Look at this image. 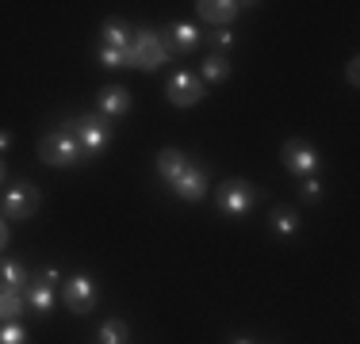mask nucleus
I'll list each match as a JSON object with an SVG mask.
<instances>
[{
	"instance_id": "nucleus-1",
	"label": "nucleus",
	"mask_w": 360,
	"mask_h": 344,
	"mask_svg": "<svg viewBox=\"0 0 360 344\" xmlns=\"http://www.w3.org/2000/svg\"><path fill=\"white\" fill-rule=\"evenodd\" d=\"M169 58H173V54H169L165 39H161L158 31H139L131 39V46H127L123 62L134 65V69H142V73H153V69H161Z\"/></svg>"
},
{
	"instance_id": "nucleus-2",
	"label": "nucleus",
	"mask_w": 360,
	"mask_h": 344,
	"mask_svg": "<svg viewBox=\"0 0 360 344\" xmlns=\"http://www.w3.org/2000/svg\"><path fill=\"white\" fill-rule=\"evenodd\" d=\"M39 157L46 161V165H81L84 161V150H81V142L70 134H46L39 142Z\"/></svg>"
},
{
	"instance_id": "nucleus-3",
	"label": "nucleus",
	"mask_w": 360,
	"mask_h": 344,
	"mask_svg": "<svg viewBox=\"0 0 360 344\" xmlns=\"http://www.w3.org/2000/svg\"><path fill=\"white\" fill-rule=\"evenodd\" d=\"M73 138L81 142V150H84V153H96V150H104V145H108L111 126H108V119H104V115H77Z\"/></svg>"
},
{
	"instance_id": "nucleus-4",
	"label": "nucleus",
	"mask_w": 360,
	"mask_h": 344,
	"mask_svg": "<svg viewBox=\"0 0 360 344\" xmlns=\"http://www.w3.org/2000/svg\"><path fill=\"white\" fill-rule=\"evenodd\" d=\"M253 203H257V187L245 184V180H226V184L219 187V206H222V214H230V218L245 214Z\"/></svg>"
},
{
	"instance_id": "nucleus-5",
	"label": "nucleus",
	"mask_w": 360,
	"mask_h": 344,
	"mask_svg": "<svg viewBox=\"0 0 360 344\" xmlns=\"http://www.w3.org/2000/svg\"><path fill=\"white\" fill-rule=\"evenodd\" d=\"M62 303L70 306L73 314H89V310L96 306V283H92L89 275H73L62 287Z\"/></svg>"
},
{
	"instance_id": "nucleus-6",
	"label": "nucleus",
	"mask_w": 360,
	"mask_h": 344,
	"mask_svg": "<svg viewBox=\"0 0 360 344\" xmlns=\"http://www.w3.org/2000/svg\"><path fill=\"white\" fill-rule=\"evenodd\" d=\"M39 211V187L35 184H15L4 192V218H31Z\"/></svg>"
},
{
	"instance_id": "nucleus-7",
	"label": "nucleus",
	"mask_w": 360,
	"mask_h": 344,
	"mask_svg": "<svg viewBox=\"0 0 360 344\" xmlns=\"http://www.w3.org/2000/svg\"><path fill=\"white\" fill-rule=\"evenodd\" d=\"M165 92H169V103H173V107H195V103L203 100V81L192 73H176V77H169Z\"/></svg>"
},
{
	"instance_id": "nucleus-8",
	"label": "nucleus",
	"mask_w": 360,
	"mask_h": 344,
	"mask_svg": "<svg viewBox=\"0 0 360 344\" xmlns=\"http://www.w3.org/2000/svg\"><path fill=\"white\" fill-rule=\"evenodd\" d=\"M54 283H58V272L54 268L31 275L27 298H31V310H35V314H50V310H54Z\"/></svg>"
},
{
	"instance_id": "nucleus-9",
	"label": "nucleus",
	"mask_w": 360,
	"mask_h": 344,
	"mask_svg": "<svg viewBox=\"0 0 360 344\" xmlns=\"http://www.w3.org/2000/svg\"><path fill=\"white\" fill-rule=\"evenodd\" d=\"M284 165H288V172H295V176L307 180L314 168H319V153H314L307 142L291 138V142H284Z\"/></svg>"
},
{
	"instance_id": "nucleus-10",
	"label": "nucleus",
	"mask_w": 360,
	"mask_h": 344,
	"mask_svg": "<svg viewBox=\"0 0 360 344\" xmlns=\"http://www.w3.org/2000/svg\"><path fill=\"white\" fill-rule=\"evenodd\" d=\"M173 192L180 195V199H188V203H200L203 195H207V172H203L200 165H188L173 180Z\"/></svg>"
},
{
	"instance_id": "nucleus-11",
	"label": "nucleus",
	"mask_w": 360,
	"mask_h": 344,
	"mask_svg": "<svg viewBox=\"0 0 360 344\" xmlns=\"http://www.w3.org/2000/svg\"><path fill=\"white\" fill-rule=\"evenodd\" d=\"M161 39H165L169 54H188V50L200 46V31H195L192 23H176V27H169Z\"/></svg>"
},
{
	"instance_id": "nucleus-12",
	"label": "nucleus",
	"mask_w": 360,
	"mask_h": 344,
	"mask_svg": "<svg viewBox=\"0 0 360 344\" xmlns=\"http://www.w3.org/2000/svg\"><path fill=\"white\" fill-rule=\"evenodd\" d=\"M100 115H127L131 111V92L119 88V84H108V88H100Z\"/></svg>"
},
{
	"instance_id": "nucleus-13",
	"label": "nucleus",
	"mask_w": 360,
	"mask_h": 344,
	"mask_svg": "<svg viewBox=\"0 0 360 344\" xmlns=\"http://www.w3.org/2000/svg\"><path fill=\"white\" fill-rule=\"evenodd\" d=\"M31 283V272L23 268L20 260H0V291H15V295H23Z\"/></svg>"
},
{
	"instance_id": "nucleus-14",
	"label": "nucleus",
	"mask_w": 360,
	"mask_h": 344,
	"mask_svg": "<svg viewBox=\"0 0 360 344\" xmlns=\"http://www.w3.org/2000/svg\"><path fill=\"white\" fill-rule=\"evenodd\" d=\"M195 8H200V15H203L207 23H230L245 4H234V0H200Z\"/></svg>"
},
{
	"instance_id": "nucleus-15",
	"label": "nucleus",
	"mask_w": 360,
	"mask_h": 344,
	"mask_svg": "<svg viewBox=\"0 0 360 344\" xmlns=\"http://www.w3.org/2000/svg\"><path fill=\"white\" fill-rule=\"evenodd\" d=\"M184 168H188V157H184L180 150H161V153H158V172L169 180V184H173V180H176Z\"/></svg>"
},
{
	"instance_id": "nucleus-16",
	"label": "nucleus",
	"mask_w": 360,
	"mask_h": 344,
	"mask_svg": "<svg viewBox=\"0 0 360 344\" xmlns=\"http://www.w3.org/2000/svg\"><path fill=\"white\" fill-rule=\"evenodd\" d=\"M100 39H104V46L127 50V46H131V27H127L123 20H108L104 31H100Z\"/></svg>"
},
{
	"instance_id": "nucleus-17",
	"label": "nucleus",
	"mask_w": 360,
	"mask_h": 344,
	"mask_svg": "<svg viewBox=\"0 0 360 344\" xmlns=\"http://www.w3.org/2000/svg\"><path fill=\"white\" fill-rule=\"evenodd\" d=\"M23 306H27L23 295H15V291H0V322H15V317L23 314Z\"/></svg>"
},
{
	"instance_id": "nucleus-18",
	"label": "nucleus",
	"mask_w": 360,
	"mask_h": 344,
	"mask_svg": "<svg viewBox=\"0 0 360 344\" xmlns=\"http://www.w3.org/2000/svg\"><path fill=\"white\" fill-rule=\"evenodd\" d=\"M272 230H276V234H295L299 230L295 206H276V211H272Z\"/></svg>"
},
{
	"instance_id": "nucleus-19",
	"label": "nucleus",
	"mask_w": 360,
	"mask_h": 344,
	"mask_svg": "<svg viewBox=\"0 0 360 344\" xmlns=\"http://www.w3.org/2000/svg\"><path fill=\"white\" fill-rule=\"evenodd\" d=\"M226 77H230V62L222 54H211L207 62H203V81L219 84V81H226Z\"/></svg>"
},
{
	"instance_id": "nucleus-20",
	"label": "nucleus",
	"mask_w": 360,
	"mask_h": 344,
	"mask_svg": "<svg viewBox=\"0 0 360 344\" xmlns=\"http://www.w3.org/2000/svg\"><path fill=\"white\" fill-rule=\"evenodd\" d=\"M100 344H127V325L119 322V317H111V322L100 325Z\"/></svg>"
},
{
	"instance_id": "nucleus-21",
	"label": "nucleus",
	"mask_w": 360,
	"mask_h": 344,
	"mask_svg": "<svg viewBox=\"0 0 360 344\" xmlns=\"http://www.w3.org/2000/svg\"><path fill=\"white\" fill-rule=\"evenodd\" d=\"M23 340H27L23 325H15V322H4V325H0V344H23Z\"/></svg>"
},
{
	"instance_id": "nucleus-22",
	"label": "nucleus",
	"mask_w": 360,
	"mask_h": 344,
	"mask_svg": "<svg viewBox=\"0 0 360 344\" xmlns=\"http://www.w3.org/2000/svg\"><path fill=\"white\" fill-rule=\"evenodd\" d=\"M123 54H127V50H115V46H100V62H104L108 69H119V65H127V62H123Z\"/></svg>"
},
{
	"instance_id": "nucleus-23",
	"label": "nucleus",
	"mask_w": 360,
	"mask_h": 344,
	"mask_svg": "<svg viewBox=\"0 0 360 344\" xmlns=\"http://www.w3.org/2000/svg\"><path fill=\"white\" fill-rule=\"evenodd\" d=\"M319 195H322V184H319V180L307 176V180H303V199H311V203H314Z\"/></svg>"
},
{
	"instance_id": "nucleus-24",
	"label": "nucleus",
	"mask_w": 360,
	"mask_h": 344,
	"mask_svg": "<svg viewBox=\"0 0 360 344\" xmlns=\"http://www.w3.org/2000/svg\"><path fill=\"white\" fill-rule=\"evenodd\" d=\"M230 42H234V34H230V31H219L215 34V46L219 50H230Z\"/></svg>"
},
{
	"instance_id": "nucleus-25",
	"label": "nucleus",
	"mask_w": 360,
	"mask_h": 344,
	"mask_svg": "<svg viewBox=\"0 0 360 344\" xmlns=\"http://www.w3.org/2000/svg\"><path fill=\"white\" fill-rule=\"evenodd\" d=\"M8 145H12V134H8V131H0V150H8Z\"/></svg>"
},
{
	"instance_id": "nucleus-26",
	"label": "nucleus",
	"mask_w": 360,
	"mask_h": 344,
	"mask_svg": "<svg viewBox=\"0 0 360 344\" xmlns=\"http://www.w3.org/2000/svg\"><path fill=\"white\" fill-rule=\"evenodd\" d=\"M4 245H8V226L0 222V249H4Z\"/></svg>"
},
{
	"instance_id": "nucleus-27",
	"label": "nucleus",
	"mask_w": 360,
	"mask_h": 344,
	"mask_svg": "<svg viewBox=\"0 0 360 344\" xmlns=\"http://www.w3.org/2000/svg\"><path fill=\"white\" fill-rule=\"evenodd\" d=\"M4 176H8V172H4V161H0V184H4Z\"/></svg>"
},
{
	"instance_id": "nucleus-28",
	"label": "nucleus",
	"mask_w": 360,
	"mask_h": 344,
	"mask_svg": "<svg viewBox=\"0 0 360 344\" xmlns=\"http://www.w3.org/2000/svg\"><path fill=\"white\" fill-rule=\"evenodd\" d=\"M234 344H253V340H234Z\"/></svg>"
}]
</instances>
